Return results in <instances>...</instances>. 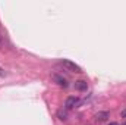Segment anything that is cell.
Instances as JSON below:
<instances>
[{"instance_id": "cell-7", "label": "cell", "mask_w": 126, "mask_h": 125, "mask_svg": "<svg viewBox=\"0 0 126 125\" xmlns=\"http://www.w3.org/2000/svg\"><path fill=\"white\" fill-rule=\"evenodd\" d=\"M122 121H123V125H126V109L122 110Z\"/></svg>"}, {"instance_id": "cell-9", "label": "cell", "mask_w": 126, "mask_h": 125, "mask_svg": "<svg viewBox=\"0 0 126 125\" xmlns=\"http://www.w3.org/2000/svg\"><path fill=\"white\" fill-rule=\"evenodd\" d=\"M4 75H6V74H4V71H3V68H1V66H0V77H1V78H3V77H4Z\"/></svg>"}, {"instance_id": "cell-8", "label": "cell", "mask_w": 126, "mask_h": 125, "mask_svg": "<svg viewBox=\"0 0 126 125\" xmlns=\"http://www.w3.org/2000/svg\"><path fill=\"white\" fill-rule=\"evenodd\" d=\"M3 37H1V32H0V49H3Z\"/></svg>"}, {"instance_id": "cell-4", "label": "cell", "mask_w": 126, "mask_h": 125, "mask_svg": "<svg viewBox=\"0 0 126 125\" xmlns=\"http://www.w3.org/2000/svg\"><path fill=\"white\" fill-rule=\"evenodd\" d=\"M109 118H110V113H109L107 110L98 112V113L95 115V119H97V122H104V121H107Z\"/></svg>"}, {"instance_id": "cell-3", "label": "cell", "mask_w": 126, "mask_h": 125, "mask_svg": "<svg viewBox=\"0 0 126 125\" xmlns=\"http://www.w3.org/2000/svg\"><path fill=\"white\" fill-rule=\"evenodd\" d=\"M87 88H88V83L85 80L75 81V90H78V91H87Z\"/></svg>"}, {"instance_id": "cell-10", "label": "cell", "mask_w": 126, "mask_h": 125, "mask_svg": "<svg viewBox=\"0 0 126 125\" xmlns=\"http://www.w3.org/2000/svg\"><path fill=\"white\" fill-rule=\"evenodd\" d=\"M109 125H119V124H117V122H110Z\"/></svg>"}, {"instance_id": "cell-1", "label": "cell", "mask_w": 126, "mask_h": 125, "mask_svg": "<svg viewBox=\"0 0 126 125\" xmlns=\"http://www.w3.org/2000/svg\"><path fill=\"white\" fill-rule=\"evenodd\" d=\"M62 65H63V68H66V69H67V71H70V72H76V74H81V72H82V68H81L79 65H76L75 62H72V61L63 59Z\"/></svg>"}, {"instance_id": "cell-6", "label": "cell", "mask_w": 126, "mask_h": 125, "mask_svg": "<svg viewBox=\"0 0 126 125\" xmlns=\"http://www.w3.org/2000/svg\"><path fill=\"white\" fill-rule=\"evenodd\" d=\"M57 116H59V119L66 121V119H67V112H66V110H63V109H60V110L57 112Z\"/></svg>"}, {"instance_id": "cell-5", "label": "cell", "mask_w": 126, "mask_h": 125, "mask_svg": "<svg viewBox=\"0 0 126 125\" xmlns=\"http://www.w3.org/2000/svg\"><path fill=\"white\" fill-rule=\"evenodd\" d=\"M53 78H54V81H57V84H59V85H62V87H64V88L67 87V83H66V80H64V78L59 77V75H54Z\"/></svg>"}, {"instance_id": "cell-2", "label": "cell", "mask_w": 126, "mask_h": 125, "mask_svg": "<svg viewBox=\"0 0 126 125\" xmlns=\"http://www.w3.org/2000/svg\"><path fill=\"white\" fill-rule=\"evenodd\" d=\"M79 102H81V100H79L76 96H69V97L66 99V102H64V109L69 110V109L78 107V106H79Z\"/></svg>"}]
</instances>
